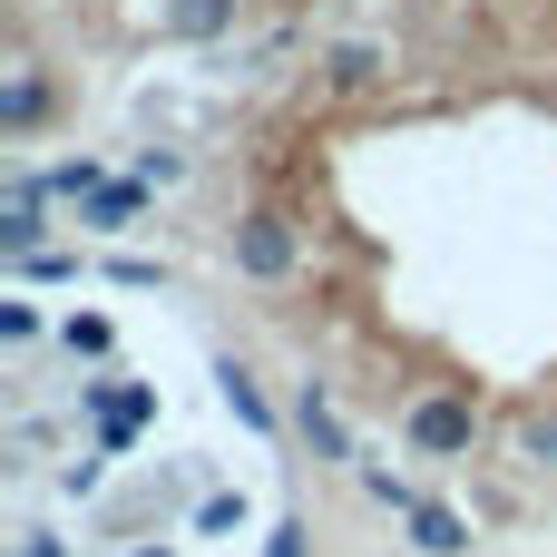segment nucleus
<instances>
[{
  "mask_svg": "<svg viewBox=\"0 0 557 557\" xmlns=\"http://www.w3.org/2000/svg\"><path fill=\"white\" fill-rule=\"evenodd\" d=\"M10 274H20V284H69V274H78V255L39 245V255H10Z\"/></svg>",
  "mask_w": 557,
  "mask_h": 557,
  "instance_id": "nucleus-13",
  "label": "nucleus"
},
{
  "mask_svg": "<svg viewBox=\"0 0 557 557\" xmlns=\"http://www.w3.org/2000/svg\"><path fill=\"white\" fill-rule=\"evenodd\" d=\"M401 441H411L421 460H470V450H480V401H470L460 382H431V392L401 401Z\"/></svg>",
  "mask_w": 557,
  "mask_h": 557,
  "instance_id": "nucleus-2",
  "label": "nucleus"
},
{
  "mask_svg": "<svg viewBox=\"0 0 557 557\" xmlns=\"http://www.w3.org/2000/svg\"><path fill=\"white\" fill-rule=\"evenodd\" d=\"M225 264H235L245 284H264V294H274V284H294V274H304V225H294L284 206H245V215L225 225Z\"/></svg>",
  "mask_w": 557,
  "mask_h": 557,
  "instance_id": "nucleus-1",
  "label": "nucleus"
},
{
  "mask_svg": "<svg viewBox=\"0 0 557 557\" xmlns=\"http://www.w3.org/2000/svg\"><path fill=\"white\" fill-rule=\"evenodd\" d=\"M137 557H166V548H137Z\"/></svg>",
  "mask_w": 557,
  "mask_h": 557,
  "instance_id": "nucleus-21",
  "label": "nucleus"
},
{
  "mask_svg": "<svg viewBox=\"0 0 557 557\" xmlns=\"http://www.w3.org/2000/svg\"><path fill=\"white\" fill-rule=\"evenodd\" d=\"M127 176H137V186H176V176H186V157H176V147H147Z\"/></svg>",
  "mask_w": 557,
  "mask_h": 557,
  "instance_id": "nucleus-15",
  "label": "nucleus"
},
{
  "mask_svg": "<svg viewBox=\"0 0 557 557\" xmlns=\"http://www.w3.org/2000/svg\"><path fill=\"white\" fill-rule=\"evenodd\" d=\"M0 343H39V304L10 294V304H0Z\"/></svg>",
  "mask_w": 557,
  "mask_h": 557,
  "instance_id": "nucleus-16",
  "label": "nucleus"
},
{
  "mask_svg": "<svg viewBox=\"0 0 557 557\" xmlns=\"http://www.w3.org/2000/svg\"><path fill=\"white\" fill-rule=\"evenodd\" d=\"M529 460H557V421H529Z\"/></svg>",
  "mask_w": 557,
  "mask_h": 557,
  "instance_id": "nucleus-19",
  "label": "nucleus"
},
{
  "mask_svg": "<svg viewBox=\"0 0 557 557\" xmlns=\"http://www.w3.org/2000/svg\"><path fill=\"white\" fill-rule=\"evenodd\" d=\"M196 529H206V539H225V529H245V499H206V509H196Z\"/></svg>",
  "mask_w": 557,
  "mask_h": 557,
  "instance_id": "nucleus-17",
  "label": "nucleus"
},
{
  "mask_svg": "<svg viewBox=\"0 0 557 557\" xmlns=\"http://www.w3.org/2000/svg\"><path fill=\"white\" fill-rule=\"evenodd\" d=\"M88 411H98V450H127V441H137V421H147L157 401H147L137 382H88Z\"/></svg>",
  "mask_w": 557,
  "mask_h": 557,
  "instance_id": "nucleus-5",
  "label": "nucleus"
},
{
  "mask_svg": "<svg viewBox=\"0 0 557 557\" xmlns=\"http://www.w3.org/2000/svg\"><path fill=\"white\" fill-rule=\"evenodd\" d=\"M20 557H69V548H59V539H39V529H29V539H20Z\"/></svg>",
  "mask_w": 557,
  "mask_h": 557,
  "instance_id": "nucleus-20",
  "label": "nucleus"
},
{
  "mask_svg": "<svg viewBox=\"0 0 557 557\" xmlns=\"http://www.w3.org/2000/svg\"><path fill=\"white\" fill-rule=\"evenodd\" d=\"M147 196H157V186H137V176H108V186L78 206V225H88V235H127V225L147 215Z\"/></svg>",
  "mask_w": 557,
  "mask_h": 557,
  "instance_id": "nucleus-9",
  "label": "nucleus"
},
{
  "mask_svg": "<svg viewBox=\"0 0 557 557\" xmlns=\"http://www.w3.org/2000/svg\"><path fill=\"white\" fill-rule=\"evenodd\" d=\"M313 69H323V88H333V98H372V88L392 78V49H382V39H333Z\"/></svg>",
  "mask_w": 557,
  "mask_h": 557,
  "instance_id": "nucleus-3",
  "label": "nucleus"
},
{
  "mask_svg": "<svg viewBox=\"0 0 557 557\" xmlns=\"http://www.w3.org/2000/svg\"><path fill=\"white\" fill-rule=\"evenodd\" d=\"M39 117H49V78H39L29 59H10V69H0V137H29Z\"/></svg>",
  "mask_w": 557,
  "mask_h": 557,
  "instance_id": "nucleus-6",
  "label": "nucleus"
},
{
  "mask_svg": "<svg viewBox=\"0 0 557 557\" xmlns=\"http://www.w3.org/2000/svg\"><path fill=\"white\" fill-rule=\"evenodd\" d=\"M352 480H362V499H372V509H392V519H411V509H421V490H411L401 470H382V460H362Z\"/></svg>",
  "mask_w": 557,
  "mask_h": 557,
  "instance_id": "nucleus-12",
  "label": "nucleus"
},
{
  "mask_svg": "<svg viewBox=\"0 0 557 557\" xmlns=\"http://www.w3.org/2000/svg\"><path fill=\"white\" fill-rule=\"evenodd\" d=\"M401 529H411V557H470V519H460L450 499H421Z\"/></svg>",
  "mask_w": 557,
  "mask_h": 557,
  "instance_id": "nucleus-8",
  "label": "nucleus"
},
{
  "mask_svg": "<svg viewBox=\"0 0 557 557\" xmlns=\"http://www.w3.org/2000/svg\"><path fill=\"white\" fill-rule=\"evenodd\" d=\"M215 392H225V411H235V421H245L255 441H274V431H284V411L264 401V382H255L245 362H215Z\"/></svg>",
  "mask_w": 557,
  "mask_h": 557,
  "instance_id": "nucleus-10",
  "label": "nucleus"
},
{
  "mask_svg": "<svg viewBox=\"0 0 557 557\" xmlns=\"http://www.w3.org/2000/svg\"><path fill=\"white\" fill-rule=\"evenodd\" d=\"M59 343H69V352H88V362H98V352H108V343H117V333H108V313H69V323H59Z\"/></svg>",
  "mask_w": 557,
  "mask_h": 557,
  "instance_id": "nucleus-14",
  "label": "nucleus"
},
{
  "mask_svg": "<svg viewBox=\"0 0 557 557\" xmlns=\"http://www.w3.org/2000/svg\"><path fill=\"white\" fill-rule=\"evenodd\" d=\"M49 245V196L39 186H10V206H0V255H39Z\"/></svg>",
  "mask_w": 557,
  "mask_h": 557,
  "instance_id": "nucleus-11",
  "label": "nucleus"
},
{
  "mask_svg": "<svg viewBox=\"0 0 557 557\" xmlns=\"http://www.w3.org/2000/svg\"><path fill=\"white\" fill-rule=\"evenodd\" d=\"M264 557H304V519H284V529L264 539Z\"/></svg>",
  "mask_w": 557,
  "mask_h": 557,
  "instance_id": "nucleus-18",
  "label": "nucleus"
},
{
  "mask_svg": "<svg viewBox=\"0 0 557 557\" xmlns=\"http://www.w3.org/2000/svg\"><path fill=\"white\" fill-rule=\"evenodd\" d=\"M235 20H245V0H166V10H157V29H166V39H186V49L225 39Z\"/></svg>",
  "mask_w": 557,
  "mask_h": 557,
  "instance_id": "nucleus-7",
  "label": "nucleus"
},
{
  "mask_svg": "<svg viewBox=\"0 0 557 557\" xmlns=\"http://www.w3.org/2000/svg\"><path fill=\"white\" fill-rule=\"evenodd\" d=\"M294 431L313 441V460L362 470V450H352V431H343V411H333V392H323V382H304V392H294Z\"/></svg>",
  "mask_w": 557,
  "mask_h": 557,
  "instance_id": "nucleus-4",
  "label": "nucleus"
}]
</instances>
